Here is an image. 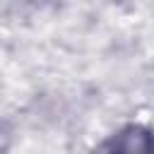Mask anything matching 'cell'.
Segmentation results:
<instances>
[{
    "instance_id": "cell-1",
    "label": "cell",
    "mask_w": 154,
    "mask_h": 154,
    "mask_svg": "<svg viewBox=\"0 0 154 154\" xmlns=\"http://www.w3.org/2000/svg\"><path fill=\"white\" fill-rule=\"evenodd\" d=\"M94 154H154V130L140 123L123 125L108 135Z\"/></svg>"
}]
</instances>
